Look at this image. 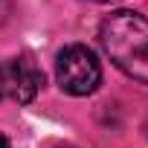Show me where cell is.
<instances>
[{
	"mask_svg": "<svg viewBox=\"0 0 148 148\" xmlns=\"http://www.w3.org/2000/svg\"><path fill=\"white\" fill-rule=\"evenodd\" d=\"M105 55L134 82L148 84V18L131 9L108 15L99 26Z\"/></svg>",
	"mask_w": 148,
	"mask_h": 148,
	"instance_id": "cell-1",
	"label": "cell"
},
{
	"mask_svg": "<svg viewBox=\"0 0 148 148\" xmlns=\"http://www.w3.org/2000/svg\"><path fill=\"white\" fill-rule=\"evenodd\" d=\"M58 87L70 96H90L102 84V64L84 44H67L55 58Z\"/></svg>",
	"mask_w": 148,
	"mask_h": 148,
	"instance_id": "cell-2",
	"label": "cell"
},
{
	"mask_svg": "<svg viewBox=\"0 0 148 148\" xmlns=\"http://www.w3.org/2000/svg\"><path fill=\"white\" fill-rule=\"evenodd\" d=\"M44 84V73L29 52L12 58L3 67V93H9L18 105H29Z\"/></svg>",
	"mask_w": 148,
	"mask_h": 148,
	"instance_id": "cell-3",
	"label": "cell"
},
{
	"mask_svg": "<svg viewBox=\"0 0 148 148\" xmlns=\"http://www.w3.org/2000/svg\"><path fill=\"white\" fill-rule=\"evenodd\" d=\"M0 148H9V139H6L3 134H0Z\"/></svg>",
	"mask_w": 148,
	"mask_h": 148,
	"instance_id": "cell-4",
	"label": "cell"
},
{
	"mask_svg": "<svg viewBox=\"0 0 148 148\" xmlns=\"http://www.w3.org/2000/svg\"><path fill=\"white\" fill-rule=\"evenodd\" d=\"M0 93H3V67H0Z\"/></svg>",
	"mask_w": 148,
	"mask_h": 148,
	"instance_id": "cell-5",
	"label": "cell"
},
{
	"mask_svg": "<svg viewBox=\"0 0 148 148\" xmlns=\"http://www.w3.org/2000/svg\"><path fill=\"white\" fill-rule=\"evenodd\" d=\"M93 3H110V0H93Z\"/></svg>",
	"mask_w": 148,
	"mask_h": 148,
	"instance_id": "cell-6",
	"label": "cell"
}]
</instances>
